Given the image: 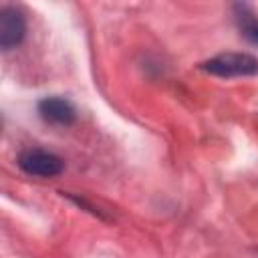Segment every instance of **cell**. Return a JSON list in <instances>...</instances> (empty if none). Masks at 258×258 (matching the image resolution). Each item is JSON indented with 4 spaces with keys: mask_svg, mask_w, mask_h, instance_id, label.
<instances>
[{
    "mask_svg": "<svg viewBox=\"0 0 258 258\" xmlns=\"http://www.w3.org/2000/svg\"><path fill=\"white\" fill-rule=\"evenodd\" d=\"M26 34L24 14L14 6L0 8V46L2 50L16 48Z\"/></svg>",
    "mask_w": 258,
    "mask_h": 258,
    "instance_id": "3957f363",
    "label": "cell"
},
{
    "mask_svg": "<svg viewBox=\"0 0 258 258\" xmlns=\"http://www.w3.org/2000/svg\"><path fill=\"white\" fill-rule=\"evenodd\" d=\"M16 163L24 173L34 177H56L64 169V163L56 153L38 147H28L20 151Z\"/></svg>",
    "mask_w": 258,
    "mask_h": 258,
    "instance_id": "7a4b0ae2",
    "label": "cell"
},
{
    "mask_svg": "<svg viewBox=\"0 0 258 258\" xmlns=\"http://www.w3.org/2000/svg\"><path fill=\"white\" fill-rule=\"evenodd\" d=\"M38 109V115L46 121V123H52V125H73L75 119H77V109L75 105L64 99V97H44L38 101L36 105Z\"/></svg>",
    "mask_w": 258,
    "mask_h": 258,
    "instance_id": "277c9868",
    "label": "cell"
},
{
    "mask_svg": "<svg viewBox=\"0 0 258 258\" xmlns=\"http://www.w3.org/2000/svg\"><path fill=\"white\" fill-rule=\"evenodd\" d=\"M202 71L216 77H252L258 73V58L248 52H222L200 64Z\"/></svg>",
    "mask_w": 258,
    "mask_h": 258,
    "instance_id": "6da1fadb",
    "label": "cell"
},
{
    "mask_svg": "<svg viewBox=\"0 0 258 258\" xmlns=\"http://www.w3.org/2000/svg\"><path fill=\"white\" fill-rule=\"evenodd\" d=\"M234 10H236V22L240 26L242 36L248 38L250 42L258 44V16L246 4H238Z\"/></svg>",
    "mask_w": 258,
    "mask_h": 258,
    "instance_id": "5b68a950",
    "label": "cell"
}]
</instances>
